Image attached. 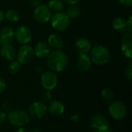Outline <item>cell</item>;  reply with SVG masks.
Instances as JSON below:
<instances>
[{
	"mask_svg": "<svg viewBox=\"0 0 132 132\" xmlns=\"http://www.w3.org/2000/svg\"><path fill=\"white\" fill-rule=\"evenodd\" d=\"M46 64L50 70L56 73H60L67 68L68 57L63 50H54L46 57Z\"/></svg>",
	"mask_w": 132,
	"mask_h": 132,
	"instance_id": "cell-1",
	"label": "cell"
},
{
	"mask_svg": "<svg viewBox=\"0 0 132 132\" xmlns=\"http://www.w3.org/2000/svg\"><path fill=\"white\" fill-rule=\"evenodd\" d=\"M89 53L91 61L97 65H104L111 60V53L109 50L101 45L92 46Z\"/></svg>",
	"mask_w": 132,
	"mask_h": 132,
	"instance_id": "cell-2",
	"label": "cell"
},
{
	"mask_svg": "<svg viewBox=\"0 0 132 132\" xmlns=\"http://www.w3.org/2000/svg\"><path fill=\"white\" fill-rule=\"evenodd\" d=\"M7 118L9 122L15 127H23L29 121V116L28 113L20 109L10 111Z\"/></svg>",
	"mask_w": 132,
	"mask_h": 132,
	"instance_id": "cell-3",
	"label": "cell"
},
{
	"mask_svg": "<svg viewBox=\"0 0 132 132\" xmlns=\"http://www.w3.org/2000/svg\"><path fill=\"white\" fill-rule=\"evenodd\" d=\"M70 19L66 14V12H60L52 15L50 18V25L52 28L59 32L66 30L70 25Z\"/></svg>",
	"mask_w": 132,
	"mask_h": 132,
	"instance_id": "cell-4",
	"label": "cell"
},
{
	"mask_svg": "<svg viewBox=\"0 0 132 132\" xmlns=\"http://www.w3.org/2000/svg\"><path fill=\"white\" fill-rule=\"evenodd\" d=\"M33 48L28 44L22 45L16 52L17 61L21 65H26L32 62L34 58Z\"/></svg>",
	"mask_w": 132,
	"mask_h": 132,
	"instance_id": "cell-5",
	"label": "cell"
},
{
	"mask_svg": "<svg viewBox=\"0 0 132 132\" xmlns=\"http://www.w3.org/2000/svg\"><path fill=\"white\" fill-rule=\"evenodd\" d=\"M109 114L112 118L120 121L124 119L127 115V107L121 101H114L109 105Z\"/></svg>",
	"mask_w": 132,
	"mask_h": 132,
	"instance_id": "cell-6",
	"label": "cell"
},
{
	"mask_svg": "<svg viewBox=\"0 0 132 132\" xmlns=\"http://www.w3.org/2000/svg\"><path fill=\"white\" fill-rule=\"evenodd\" d=\"M90 125L95 132H104L109 129L110 124L105 116L101 114H96L90 118Z\"/></svg>",
	"mask_w": 132,
	"mask_h": 132,
	"instance_id": "cell-7",
	"label": "cell"
},
{
	"mask_svg": "<svg viewBox=\"0 0 132 132\" xmlns=\"http://www.w3.org/2000/svg\"><path fill=\"white\" fill-rule=\"evenodd\" d=\"M52 16V12L47 5L40 4L34 9L33 18L36 22L40 24L48 22Z\"/></svg>",
	"mask_w": 132,
	"mask_h": 132,
	"instance_id": "cell-8",
	"label": "cell"
},
{
	"mask_svg": "<svg viewBox=\"0 0 132 132\" xmlns=\"http://www.w3.org/2000/svg\"><path fill=\"white\" fill-rule=\"evenodd\" d=\"M58 78L56 76V73L51 71H45L41 74L40 77V83L42 84V87L46 90H53L57 85Z\"/></svg>",
	"mask_w": 132,
	"mask_h": 132,
	"instance_id": "cell-9",
	"label": "cell"
},
{
	"mask_svg": "<svg viewBox=\"0 0 132 132\" xmlns=\"http://www.w3.org/2000/svg\"><path fill=\"white\" fill-rule=\"evenodd\" d=\"M47 111V106L42 101H36L29 105L28 108V114L34 119L43 118Z\"/></svg>",
	"mask_w": 132,
	"mask_h": 132,
	"instance_id": "cell-10",
	"label": "cell"
},
{
	"mask_svg": "<svg viewBox=\"0 0 132 132\" xmlns=\"http://www.w3.org/2000/svg\"><path fill=\"white\" fill-rule=\"evenodd\" d=\"M32 38V32L31 29L26 26H19L15 30V40L22 45L28 44Z\"/></svg>",
	"mask_w": 132,
	"mask_h": 132,
	"instance_id": "cell-11",
	"label": "cell"
},
{
	"mask_svg": "<svg viewBox=\"0 0 132 132\" xmlns=\"http://www.w3.org/2000/svg\"><path fill=\"white\" fill-rule=\"evenodd\" d=\"M121 52L124 56L128 59L132 57V34L130 32H125L122 37L121 44Z\"/></svg>",
	"mask_w": 132,
	"mask_h": 132,
	"instance_id": "cell-12",
	"label": "cell"
},
{
	"mask_svg": "<svg viewBox=\"0 0 132 132\" xmlns=\"http://www.w3.org/2000/svg\"><path fill=\"white\" fill-rule=\"evenodd\" d=\"M0 55L5 60L12 61L16 57V50L11 43L2 44L0 46Z\"/></svg>",
	"mask_w": 132,
	"mask_h": 132,
	"instance_id": "cell-13",
	"label": "cell"
},
{
	"mask_svg": "<svg viewBox=\"0 0 132 132\" xmlns=\"http://www.w3.org/2000/svg\"><path fill=\"white\" fill-rule=\"evenodd\" d=\"M51 51V48L50 47L48 43L44 41L38 42L33 47L34 56L40 59L46 58Z\"/></svg>",
	"mask_w": 132,
	"mask_h": 132,
	"instance_id": "cell-14",
	"label": "cell"
},
{
	"mask_svg": "<svg viewBox=\"0 0 132 132\" xmlns=\"http://www.w3.org/2000/svg\"><path fill=\"white\" fill-rule=\"evenodd\" d=\"M75 48L78 54H88L92 48V43L87 38L80 37L76 41Z\"/></svg>",
	"mask_w": 132,
	"mask_h": 132,
	"instance_id": "cell-15",
	"label": "cell"
},
{
	"mask_svg": "<svg viewBox=\"0 0 132 132\" xmlns=\"http://www.w3.org/2000/svg\"><path fill=\"white\" fill-rule=\"evenodd\" d=\"M15 39V30L10 26H5L0 30V42L2 44L11 43Z\"/></svg>",
	"mask_w": 132,
	"mask_h": 132,
	"instance_id": "cell-16",
	"label": "cell"
},
{
	"mask_svg": "<svg viewBox=\"0 0 132 132\" xmlns=\"http://www.w3.org/2000/svg\"><path fill=\"white\" fill-rule=\"evenodd\" d=\"M91 63L92 61L90 60L89 54H78L76 65L80 70L83 72L88 70L90 68Z\"/></svg>",
	"mask_w": 132,
	"mask_h": 132,
	"instance_id": "cell-17",
	"label": "cell"
},
{
	"mask_svg": "<svg viewBox=\"0 0 132 132\" xmlns=\"http://www.w3.org/2000/svg\"><path fill=\"white\" fill-rule=\"evenodd\" d=\"M47 110L53 116H60L64 112L65 108L63 104L59 100L50 101Z\"/></svg>",
	"mask_w": 132,
	"mask_h": 132,
	"instance_id": "cell-18",
	"label": "cell"
},
{
	"mask_svg": "<svg viewBox=\"0 0 132 132\" xmlns=\"http://www.w3.org/2000/svg\"><path fill=\"white\" fill-rule=\"evenodd\" d=\"M46 43H48L50 47L53 50H61L63 46V40L62 37L57 33L50 34Z\"/></svg>",
	"mask_w": 132,
	"mask_h": 132,
	"instance_id": "cell-19",
	"label": "cell"
},
{
	"mask_svg": "<svg viewBox=\"0 0 132 132\" xmlns=\"http://www.w3.org/2000/svg\"><path fill=\"white\" fill-rule=\"evenodd\" d=\"M112 27L117 31L119 32H127L126 29V19L124 17L118 16L114 18L112 21Z\"/></svg>",
	"mask_w": 132,
	"mask_h": 132,
	"instance_id": "cell-20",
	"label": "cell"
},
{
	"mask_svg": "<svg viewBox=\"0 0 132 132\" xmlns=\"http://www.w3.org/2000/svg\"><path fill=\"white\" fill-rule=\"evenodd\" d=\"M47 6L52 12L56 13L63 12V9L64 8V3L62 0H50L47 4Z\"/></svg>",
	"mask_w": 132,
	"mask_h": 132,
	"instance_id": "cell-21",
	"label": "cell"
},
{
	"mask_svg": "<svg viewBox=\"0 0 132 132\" xmlns=\"http://www.w3.org/2000/svg\"><path fill=\"white\" fill-rule=\"evenodd\" d=\"M4 16L8 21H9L10 22H13V23L17 22L20 19L19 12L17 10L13 9H8L4 14Z\"/></svg>",
	"mask_w": 132,
	"mask_h": 132,
	"instance_id": "cell-22",
	"label": "cell"
},
{
	"mask_svg": "<svg viewBox=\"0 0 132 132\" xmlns=\"http://www.w3.org/2000/svg\"><path fill=\"white\" fill-rule=\"evenodd\" d=\"M66 14L67 15V16L69 17L70 19H77L80 15L81 11L78 6H77L76 5H70V7L67 9Z\"/></svg>",
	"mask_w": 132,
	"mask_h": 132,
	"instance_id": "cell-23",
	"label": "cell"
},
{
	"mask_svg": "<svg viewBox=\"0 0 132 132\" xmlns=\"http://www.w3.org/2000/svg\"><path fill=\"white\" fill-rule=\"evenodd\" d=\"M21 70V64L17 60H12L10 61L8 66V70L11 74H16Z\"/></svg>",
	"mask_w": 132,
	"mask_h": 132,
	"instance_id": "cell-24",
	"label": "cell"
},
{
	"mask_svg": "<svg viewBox=\"0 0 132 132\" xmlns=\"http://www.w3.org/2000/svg\"><path fill=\"white\" fill-rule=\"evenodd\" d=\"M101 95L106 101H111L114 97V93L110 88H104L101 92Z\"/></svg>",
	"mask_w": 132,
	"mask_h": 132,
	"instance_id": "cell-25",
	"label": "cell"
},
{
	"mask_svg": "<svg viewBox=\"0 0 132 132\" xmlns=\"http://www.w3.org/2000/svg\"><path fill=\"white\" fill-rule=\"evenodd\" d=\"M51 99H52V96H51V94H50V92L49 90L44 91L41 95V101L43 102L44 104H46V102L50 101Z\"/></svg>",
	"mask_w": 132,
	"mask_h": 132,
	"instance_id": "cell-26",
	"label": "cell"
},
{
	"mask_svg": "<svg viewBox=\"0 0 132 132\" xmlns=\"http://www.w3.org/2000/svg\"><path fill=\"white\" fill-rule=\"evenodd\" d=\"M125 76L126 77L131 80L132 79V62L131 60H130L128 63V66H127V69H126V71H125Z\"/></svg>",
	"mask_w": 132,
	"mask_h": 132,
	"instance_id": "cell-27",
	"label": "cell"
},
{
	"mask_svg": "<svg viewBox=\"0 0 132 132\" xmlns=\"http://www.w3.org/2000/svg\"><path fill=\"white\" fill-rule=\"evenodd\" d=\"M1 107H2V109L4 111V112H9L10 111L12 110V104H11L9 102H7V101L2 103Z\"/></svg>",
	"mask_w": 132,
	"mask_h": 132,
	"instance_id": "cell-28",
	"label": "cell"
},
{
	"mask_svg": "<svg viewBox=\"0 0 132 132\" xmlns=\"http://www.w3.org/2000/svg\"><path fill=\"white\" fill-rule=\"evenodd\" d=\"M7 114L4 111H0V126L4 125L7 121Z\"/></svg>",
	"mask_w": 132,
	"mask_h": 132,
	"instance_id": "cell-29",
	"label": "cell"
},
{
	"mask_svg": "<svg viewBox=\"0 0 132 132\" xmlns=\"http://www.w3.org/2000/svg\"><path fill=\"white\" fill-rule=\"evenodd\" d=\"M131 29H132V16L130 15L128 19L126 20V29L127 32H131Z\"/></svg>",
	"mask_w": 132,
	"mask_h": 132,
	"instance_id": "cell-30",
	"label": "cell"
},
{
	"mask_svg": "<svg viewBox=\"0 0 132 132\" xmlns=\"http://www.w3.org/2000/svg\"><path fill=\"white\" fill-rule=\"evenodd\" d=\"M118 1L122 5L126 7H130L132 5V0H118Z\"/></svg>",
	"mask_w": 132,
	"mask_h": 132,
	"instance_id": "cell-31",
	"label": "cell"
},
{
	"mask_svg": "<svg viewBox=\"0 0 132 132\" xmlns=\"http://www.w3.org/2000/svg\"><path fill=\"white\" fill-rule=\"evenodd\" d=\"M5 87H6V84H5V80L0 77V94L5 90Z\"/></svg>",
	"mask_w": 132,
	"mask_h": 132,
	"instance_id": "cell-32",
	"label": "cell"
},
{
	"mask_svg": "<svg viewBox=\"0 0 132 132\" xmlns=\"http://www.w3.org/2000/svg\"><path fill=\"white\" fill-rule=\"evenodd\" d=\"M63 3H66L67 5H76L79 0H62Z\"/></svg>",
	"mask_w": 132,
	"mask_h": 132,
	"instance_id": "cell-33",
	"label": "cell"
},
{
	"mask_svg": "<svg viewBox=\"0 0 132 132\" xmlns=\"http://www.w3.org/2000/svg\"><path fill=\"white\" fill-rule=\"evenodd\" d=\"M30 5L32 7H36L39 5H40V0H30Z\"/></svg>",
	"mask_w": 132,
	"mask_h": 132,
	"instance_id": "cell-34",
	"label": "cell"
},
{
	"mask_svg": "<svg viewBox=\"0 0 132 132\" xmlns=\"http://www.w3.org/2000/svg\"><path fill=\"white\" fill-rule=\"evenodd\" d=\"M70 119L73 121V122H77L79 120V114H73L70 116Z\"/></svg>",
	"mask_w": 132,
	"mask_h": 132,
	"instance_id": "cell-35",
	"label": "cell"
},
{
	"mask_svg": "<svg viewBox=\"0 0 132 132\" xmlns=\"http://www.w3.org/2000/svg\"><path fill=\"white\" fill-rule=\"evenodd\" d=\"M5 16H4V12L2 9H0V23H2V22L3 21Z\"/></svg>",
	"mask_w": 132,
	"mask_h": 132,
	"instance_id": "cell-36",
	"label": "cell"
},
{
	"mask_svg": "<svg viewBox=\"0 0 132 132\" xmlns=\"http://www.w3.org/2000/svg\"><path fill=\"white\" fill-rule=\"evenodd\" d=\"M15 132H30L28 129H26V128H19L17 131Z\"/></svg>",
	"mask_w": 132,
	"mask_h": 132,
	"instance_id": "cell-37",
	"label": "cell"
},
{
	"mask_svg": "<svg viewBox=\"0 0 132 132\" xmlns=\"http://www.w3.org/2000/svg\"><path fill=\"white\" fill-rule=\"evenodd\" d=\"M30 132H42L41 131V130L39 129V128H32V131Z\"/></svg>",
	"mask_w": 132,
	"mask_h": 132,
	"instance_id": "cell-38",
	"label": "cell"
},
{
	"mask_svg": "<svg viewBox=\"0 0 132 132\" xmlns=\"http://www.w3.org/2000/svg\"><path fill=\"white\" fill-rule=\"evenodd\" d=\"M104 132H115V131H114L113 130H110V129H108V130H106V131H105Z\"/></svg>",
	"mask_w": 132,
	"mask_h": 132,
	"instance_id": "cell-39",
	"label": "cell"
},
{
	"mask_svg": "<svg viewBox=\"0 0 132 132\" xmlns=\"http://www.w3.org/2000/svg\"><path fill=\"white\" fill-rule=\"evenodd\" d=\"M1 45H2V43H1V42H0V46H1Z\"/></svg>",
	"mask_w": 132,
	"mask_h": 132,
	"instance_id": "cell-40",
	"label": "cell"
},
{
	"mask_svg": "<svg viewBox=\"0 0 132 132\" xmlns=\"http://www.w3.org/2000/svg\"><path fill=\"white\" fill-rule=\"evenodd\" d=\"M110 1H115V0H110Z\"/></svg>",
	"mask_w": 132,
	"mask_h": 132,
	"instance_id": "cell-41",
	"label": "cell"
}]
</instances>
